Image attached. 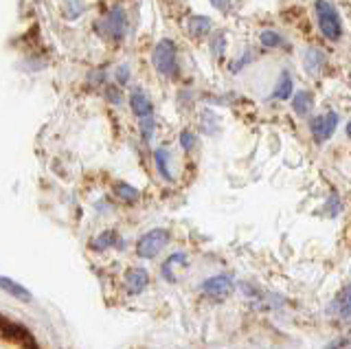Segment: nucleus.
Here are the masks:
<instances>
[{
    "label": "nucleus",
    "mask_w": 351,
    "mask_h": 349,
    "mask_svg": "<svg viewBox=\"0 0 351 349\" xmlns=\"http://www.w3.org/2000/svg\"><path fill=\"white\" fill-rule=\"evenodd\" d=\"M128 27H130V20H128V12L123 5H112L95 23L97 34L106 38L108 42H112V45H121V42L125 40Z\"/></svg>",
    "instance_id": "1"
},
{
    "label": "nucleus",
    "mask_w": 351,
    "mask_h": 349,
    "mask_svg": "<svg viewBox=\"0 0 351 349\" xmlns=\"http://www.w3.org/2000/svg\"><path fill=\"white\" fill-rule=\"evenodd\" d=\"M152 64L156 73L165 80H176L180 75V64H178V47L169 38H162L156 42V47L152 51Z\"/></svg>",
    "instance_id": "2"
},
{
    "label": "nucleus",
    "mask_w": 351,
    "mask_h": 349,
    "mask_svg": "<svg viewBox=\"0 0 351 349\" xmlns=\"http://www.w3.org/2000/svg\"><path fill=\"white\" fill-rule=\"evenodd\" d=\"M314 14H316V23H318V29H321V34L332 42L340 40V36H343V23H340L336 7L329 3V0H316Z\"/></svg>",
    "instance_id": "3"
},
{
    "label": "nucleus",
    "mask_w": 351,
    "mask_h": 349,
    "mask_svg": "<svg viewBox=\"0 0 351 349\" xmlns=\"http://www.w3.org/2000/svg\"><path fill=\"white\" fill-rule=\"evenodd\" d=\"M169 231L167 228H152L145 235H141L136 242V255L141 259H154L160 250L169 244Z\"/></svg>",
    "instance_id": "4"
},
{
    "label": "nucleus",
    "mask_w": 351,
    "mask_h": 349,
    "mask_svg": "<svg viewBox=\"0 0 351 349\" xmlns=\"http://www.w3.org/2000/svg\"><path fill=\"white\" fill-rule=\"evenodd\" d=\"M336 128H338V115L334 110L316 115L310 119V134L314 139V143H318V145H323L325 141L332 139Z\"/></svg>",
    "instance_id": "5"
},
{
    "label": "nucleus",
    "mask_w": 351,
    "mask_h": 349,
    "mask_svg": "<svg viewBox=\"0 0 351 349\" xmlns=\"http://www.w3.org/2000/svg\"><path fill=\"white\" fill-rule=\"evenodd\" d=\"M128 104H130V110L136 119H145L149 115H154V104L149 99V95L141 88V86H134L128 95Z\"/></svg>",
    "instance_id": "6"
},
{
    "label": "nucleus",
    "mask_w": 351,
    "mask_h": 349,
    "mask_svg": "<svg viewBox=\"0 0 351 349\" xmlns=\"http://www.w3.org/2000/svg\"><path fill=\"white\" fill-rule=\"evenodd\" d=\"M200 290L204 294H208V297L222 299V297H228V294L233 292V281H230V277H226V275H217V277L206 279L200 286Z\"/></svg>",
    "instance_id": "7"
},
{
    "label": "nucleus",
    "mask_w": 351,
    "mask_h": 349,
    "mask_svg": "<svg viewBox=\"0 0 351 349\" xmlns=\"http://www.w3.org/2000/svg\"><path fill=\"white\" fill-rule=\"evenodd\" d=\"M184 27H186V34H189L193 40H202L206 36H211V31H213L211 18H208V16H200V14L186 18V25Z\"/></svg>",
    "instance_id": "8"
},
{
    "label": "nucleus",
    "mask_w": 351,
    "mask_h": 349,
    "mask_svg": "<svg viewBox=\"0 0 351 349\" xmlns=\"http://www.w3.org/2000/svg\"><path fill=\"white\" fill-rule=\"evenodd\" d=\"M154 167H156L158 176L165 182H173V171H171V152L167 147H156L154 149Z\"/></svg>",
    "instance_id": "9"
},
{
    "label": "nucleus",
    "mask_w": 351,
    "mask_h": 349,
    "mask_svg": "<svg viewBox=\"0 0 351 349\" xmlns=\"http://www.w3.org/2000/svg\"><path fill=\"white\" fill-rule=\"evenodd\" d=\"M149 283V275L147 270L143 268H130L128 275H125V286H128V292L130 294H141L143 290L147 288Z\"/></svg>",
    "instance_id": "10"
},
{
    "label": "nucleus",
    "mask_w": 351,
    "mask_h": 349,
    "mask_svg": "<svg viewBox=\"0 0 351 349\" xmlns=\"http://www.w3.org/2000/svg\"><path fill=\"white\" fill-rule=\"evenodd\" d=\"M325 64H327V58H325L323 51L310 47V49L303 53V67H305V71L310 73V75L321 73L325 69Z\"/></svg>",
    "instance_id": "11"
},
{
    "label": "nucleus",
    "mask_w": 351,
    "mask_h": 349,
    "mask_svg": "<svg viewBox=\"0 0 351 349\" xmlns=\"http://www.w3.org/2000/svg\"><path fill=\"white\" fill-rule=\"evenodd\" d=\"M292 91H294V80H292V75H290L288 71H283V73L279 75L277 84H274V88H272V99L288 101V99H292Z\"/></svg>",
    "instance_id": "12"
},
{
    "label": "nucleus",
    "mask_w": 351,
    "mask_h": 349,
    "mask_svg": "<svg viewBox=\"0 0 351 349\" xmlns=\"http://www.w3.org/2000/svg\"><path fill=\"white\" fill-rule=\"evenodd\" d=\"M312 108H314V97L312 93H307V91H299L296 95H292V110L296 117H310L312 112Z\"/></svg>",
    "instance_id": "13"
},
{
    "label": "nucleus",
    "mask_w": 351,
    "mask_h": 349,
    "mask_svg": "<svg viewBox=\"0 0 351 349\" xmlns=\"http://www.w3.org/2000/svg\"><path fill=\"white\" fill-rule=\"evenodd\" d=\"M114 195L121 200V202H125V204H134L141 200V191L134 187V184H130V182H123V180H119L114 182V187H112Z\"/></svg>",
    "instance_id": "14"
},
{
    "label": "nucleus",
    "mask_w": 351,
    "mask_h": 349,
    "mask_svg": "<svg viewBox=\"0 0 351 349\" xmlns=\"http://www.w3.org/2000/svg\"><path fill=\"white\" fill-rule=\"evenodd\" d=\"M182 264H186V255H184V253H173V255H169L167 259L162 261V266H160L162 277L167 279V281H176L173 268H176V266H182Z\"/></svg>",
    "instance_id": "15"
},
{
    "label": "nucleus",
    "mask_w": 351,
    "mask_h": 349,
    "mask_svg": "<svg viewBox=\"0 0 351 349\" xmlns=\"http://www.w3.org/2000/svg\"><path fill=\"white\" fill-rule=\"evenodd\" d=\"M0 288L5 292H9L11 297H16L20 301H31V292L27 288H22L20 283H16L14 279H7V277H0Z\"/></svg>",
    "instance_id": "16"
},
{
    "label": "nucleus",
    "mask_w": 351,
    "mask_h": 349,
    "mask_svg": "<svg viewBox=\"0 0 351 349\" xmlns=\"http://www.w3.org/2000/svg\"><path fill=\"white\" fill-rule=\"evenodd\" d=\"M332 310H338V314L343 316V319H349L351 316V283L345 286V290L338 294V299L334 301Z\"/></svg>",
    "instance_id": "17"
},
{
    "label": "nucleus",
    "mask_w": 351,
    "mask_h": 349,
    "mask_svg": "<svg viewBox=\"0 0 351 349\" xmlns=\"http://www.w3.org/2000/svg\"><path fill=\"white\" fill-rule=\"evenodd\" d=\"M259 42H261L263 49H281L285 45L283 36L279 34V31H274V29H263L261 36H259Z\"/></svg>",
    "instance_id": "18"
},
{
    "label": "nucleus",
    "mask_w": 351,
    "mask_h": 349,
    "mask_svg": "<svg viewBox=\"0 0 351 349\" xmlns=\"http://www.w3.org/2000/svg\"><path fill=\"white\" fill-rule=\"evenodd\" d=\"M138 134L143 139V143H152L154 134H156V117L149 115L145 119H138Z\"/></svg>",
    "instance_id": "19"
},
{
    "label": "nucleus",
    "mask_w": 351,
    "mask_h": 349,
    "mask_svg": "<svg viewBox=\"0 0 351 349\" xmlns=\"http://www.w3.org/2000/svg\"><path fill=\"white\" fill-rule=\"evenodd\" d=\"M119 244V235H117V231H104L99 237H95L93 239V248L95 250H106V248H112V246H117Z\"/></svg>",
    "instance_id": "20"
},
{
    "label": "nucleus",
    "mask_w": 351,
    "mask_h": 349,
    "mask_svg": "<svg viewBox=\"0 0 351 349\" xmlns=\"http://www.w3.org/2000/svg\"><path fill=\"white\" fill-rule=\"evenodd\" d=\"M104 97H106V101H108V104L121 106V104H123V88H121V86L114 84V82H108V84L104 86Z\"/></svg>",
    "instance_id": "21"
},
{
    "label": "nucleus",
    "mask_w": 351,
    "mask_h": 349,
    "mask_svg": "<svg viewBox=\"0 0 351 349\" xmlns=\"http://www.w3.org/2000/svg\"><path fill=\"white\" fill-rule=\"evenodd\" d=\"M86 82H88V86H93V88H104V86L110 82V77H108V69H106V67H97V69H93L90 73H88Z\"/></svg>",
    "instance_id": "22"
},
{
    "label": "nucleus",
    "mask_w": 351,
    "mask_h": 349,
    "mask_svg": "<svg viewBox=\"0 0 351 349\" xmlns=\"http://www.w3.org/2000/svg\"><path fill=\"white\" fill-rule=\"evenodd\" d=\"M211 56L215 60H222L224 58V51H226V36L222 34V31H215V34L211 36Z\"/></svg>",
    "instance_id": "23"
},
{
    "label": "nucleus",
    "mask_w": 351,
    "mask_h": 349,
    "mask_svg": "<svg viewBox=\"0 0 351 349\" xmlns=\"http://www.w3.org/2000/svg\"><path fill=\"white\" fill-rule=\"evenodd\" d=\"M84 12H86V3H84V0H69V3L64 5V18L66 20L82 18Z\"/></svg>",
    "instance_id": "24"
},
{
    "label": "nucleus",
    "mask_w": 351,
    "mask_h": 349,
    "mask_svg": "<svg viewBox=\"0 0 351 349\" xmlns=\"http://www.w3.org/2000/svg\"><path fill=\"white\" fill-rule=\"evenodd\" d=\"M132 80V69L128 62H121L119 67L114 69V84H119L121 88H125V86L130 84Z\"/></svg>",
    "instance_id": "25"
},
{
    "label": "nucleus",
    "mask_w": 351,
    "mask_h": 349,
    "mask_svg": "<svg viewBox=\"0 0 351 349\" xmlns=\"http://www.w3.org/2000/svg\"><path fill=\"white\" fill-rule=\"evenodd\" d=\"M178 143H180V147L186 152V154H191V152L197 147V134L191 132V130H182L180 136H178Z\"/></svg>",
    "instance_id": "26"
},
{
    "label": "nucleus",
    "mask_w": 351,
    "mask_h": 349,
    "mask_svg": "<svg viewBox=\"0 0 351 349\" xmlns=\"http://www.w3.org/2000/svg\"><path fill=\"white\" fill-rule=\"evenodd\" d=\"M200 128H202L204 134H215V130H217V119H215V115L204 110L202 117H200Z\"/></svg>",
    "instance_id": "27"
},
{
    "label": "nucleus",
    "mask_w": 351,
    "mask_h": 349,
    "mask_svg": "<svg viewBox=\"0 0 351 349\" xmlns=\"http://www.w3.org/2000/svg\"><path fill=\"white\" fill-rule=\"evenodd\" d=\"M252 60V53L250 51H246L244 53V56H241V58H237L233 64H235V67H230V71H233V73H237V71H241V69H244V67H248V62Z\"/></svg>",
    "instance_id": "28"
},
{
    "label": "nucleus",
    "mask_w": 351,
    "mask_h": 349,
    "mask_svg": "<svg viewBox=\"0 0 351 349\" xmlns=\"http://www.w3.org/2000/svg\"><path fill=\"white\" fill-rule=\"evenodd\" d=\"M325 349H351V341H349V338H338V341L329 343Z\"/></svg>",
    "instance_id": "29"
},
{
    "label": "nucleus",
    "mask_w": 351,
    "mask_h": 349,
    "mask_svg": "<svg viewBox=\"0 0 351 349\" xmlns=\"http://www.w3.org/2000/svg\"><path fill=\"white\" fill-rule=\"evenodd\" d=\"M338 211H340V200L336 193H332V198H329V215H338Z\"/></svg>",
    "instance_id": "30"
},
{
    "label": "nucleus",
    "mask_w": 351,
    "mask_h": 349,
    "mask_svg": "<svg viewBox=\"0 0 351 349\" xmlns=\"http://www.w3.org/2000/svg\"><path fill=\"white\" fill-rule=\"evenodd\" d=\"M208 3H211L217 12H228L230 9V0H208Z\"/></svg>",
    "instance_id": "31"
},
{
    "label": "nucleus",
    "mask_w": 351,
    "mask_h": 349,
    "mask_svg": "<svg viewBox=\"0 0 351 349\" xmlns=\"http://www.w3.org/2000/svg\"><path fill=\"white\" fill-rule=\"evenodd\" d=\"M347 136H349V139H351V121H349V123H347Z\"/></svg>",
    "instance_id": "32"
}]
</instances>
